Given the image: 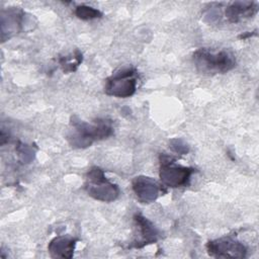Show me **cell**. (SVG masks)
<instances>
[{"label":"cell","instance_id":"cell-14","mask_svg":"<svg viewBox=\"0 0 259 259\" xmlns=\"http://www.w3.org/2000/svg\"><path fill=\"white\" fill-rule=\"evenodd\" d=\"M170 148L175 152V153H178V154H181V155H184V154H187L188 151H189V147L188 145L181 139H172L170 141Z\"/></svg>","mask_w":259,"mask_h":259},{"label":"cell","instance_id":"cell-9","mask_svg":"<svg viewBox=\"0 0 259 259\" xmlns=\"http://www.w3.org/2000/svg\"><path fill=\"white\" fill-rule=\"evenodd\" d=\"M134 222L139 231V237L133 242L132 247L140 249L157 242L160 237V232L151 221L141 213H136L134 215Z\"/></svg>","mask_w":259,"mask_h":259},{"label":"cell","instance_id":"cell-5","mask_svg":"<svg viewBox=\"0 0 259 259\" xmlns=\"http://www.w3.org/2000/svg\"><path fill=\"white\" fill-rule=\"evenodd\" d=\"M138 79L137 71L133 67H124L115 71L106 79L104 92L113 97L127 98L135 94Z\"/></svg>","mask_w":259,"mask_h":259},{"label":"cell","instance_id":"cell-4","mask_svg":"<svg viewBox=\"0 0 259 259\" xmlns=\"http://www.w3.org/2000/svg\"><path fill=\"white\" fill-rule=\"evenodd\" d=\"M159 176L161 182L166 187L177 188L189 184L191 175L195 170L176 163V159L168 154H160Z\"/></svg>","mask_w":259,"mask_h":259},{"label":"cell","instance_id":"cell-12","mask_svg":"<svg viewBox=\"0 0 259 259\" xmlns=\"http://www.w3.org/2000/svg\"><path fill=\"white\" fill-rule=\"evenodd\" d=\"M83 56L79 50H75L72 54L66 55L64 57H60L59 64L64 73H72L77 70V68L82 63Z\"/></svg>","mask_w":259,"mask_h":259},{"label":"cell","instance_id":"cell-6","mask_svg":"<svg viewBox=\"0 0 259 259\" xmlns=\"http://www.w3.org/2000/svg\"><path fill=\"white\" fill-rule=\"evenodd\" d=\"M206 250L209 256L214 258H245L247 247L235 237L228 235L215 240L208 241Z\"/></svg>","mask_w":259,"mask_h":259},{"label":"cell","instance_id":"cell-7","mask_svg":"<svg viewBox=\"0 0 259 259\" xmlns=\"http://www.w3.org/2000/svg\"><path fill=\"white\" fill-rule=\"evenodd\" d=\"M25 13L15 7L1 11V39L12 37L24 28Z\"/></svg>","mask_w":259,"mask_h":259},{"label":"cell","instance_id":"cell-8","mask_svg":"<svg viewBox=\"0 0 259 259\" xmlns=\"http://www.w3.org/2000/svg\"><path fill=\"white\" fill-rule=\"evenodd\" d=\"M133 190L138 199L143 203H151L155 201L161 191L162 187L153 178L148 176H137L132 181Z\"/></svg>","mask_w":259,"mask_h":259},{"label":"cell","instance_id":"cell-1","mask_svg":"<svg viewBox=\"0 0 259 259\" xmlns=\"http://www.w3.org/2000/svg\"><path fill=\"white\" fill-rule=\"evenodd\" d=\"M71 130L67 140L71 147L85 149L94 142L107 139L113 135L112 121L107 118H98L94 122H87L78 116L71 118Z\"/></svg>","mask_w":259,"mask_h":259},{"label":"cell","instance_id":"cell-3","mask_svg":"<svg viewBox=\"0 0 259 259\" xmlns=\"http://www.w3.org/2000/svg\"><path fill=\"white\" fill-rule=\"evenodd\" d=\"M84 186L89 196L103 202H111L120 194L119 187L110 182L105 177L104 171L97 166L88 170Z\"/></svg>","mask_w":259,"mask_h":259},{"label":"cell","instance_id":"cell-2","mask_svg":"<svg viewBox=\"0 0 259 259\" xmlns=\"http://www.w3.org/2000/svg\"><path fill=\"white\" fill-rule=\"evenodd\" d=\"M196 70L202 74H224L236 67V57L228 50L212 51L205 48L196 50L192 55Z\"/></svg>","mask_w":259,"mask_h":259},{"label":"cell","instance_id":"cell-11","mask_svg":"<svg viewBox=\"0 0 259 259\" xmlns=\"http://www.w3.org/2000/svg\"><path fill=\"white\" fill-rule=\"evenodd\" d=\"M77 239L69 236H57L48 245V251L53 258L70 259L74 255Z\"/></svg>","mask_w":259,"mask_h":259},{"label":"cell","instance_id":"cell-10","mask_svg":"<svg viewBox=\"0 0 259 259\" xmlns=\"http://www.w3.org/2000/svg\"><path fill=\"white\" fill-rule=\"evenodd\" d=\"M258 11L257 3L251 1H236L230 3L225 11L226 18L231 23H238L253 17Z\"/></svg>","mask_w":259,"mask_h":259},{"label":"cell","instance_id":"cell-13","mask_svg":"<svg viewBox=\"0 0 259 259\" xmlns=\"http://www.w3.org/2000/svg\"><path fill=\"white\" fill-rule=\"evenodd\" d=\"M75 14L78 18L82 20H91L95 18H99L102 16V13L91 6L87 5H79L75 9Z\"/></svg>","mask_w":259,"mask_h":259}]
</instances>
